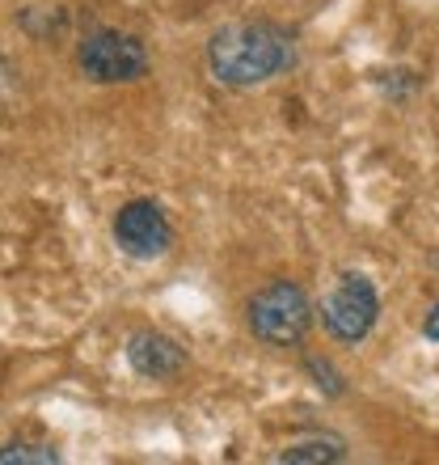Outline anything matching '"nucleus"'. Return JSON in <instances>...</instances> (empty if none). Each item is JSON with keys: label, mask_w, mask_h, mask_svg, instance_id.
<instances>
[{"label": "nucleus", "mask_w": 439, "mask_h": 465, "mask_svg": "<svg viewBox=\"0 0 439 465\" xmlns=\"http://www.w3.org/2000/svg\"><path fill=\"white\" fill-rule=\"evenodd\" d=\"M296 64V38L275 22H232L208 38V68L220 85L254 89Z\"/></svg>", "instance_id": "f257e3e1"}, {"label": "nucleus", "mask_w": 439, "mask_h": 465, "mask_svg": "<svg viewBox=\"0 0 439 465\" xmlns=\"http://www.w3.org/2000/svg\"><path fill=\"white\" fill-rule=\"evenodd\" d=\"M245 322H249L254 339H262L267 347H296V343H305L308 326H313V305H308L300 283L275 280L262 292L249 296Z\"/></svg>", "instance_id": "f03ea898"}, {"label": "nucleus", "mask_w": 439, "mask_h": 465, "mask_svg": "<svg viewBox=\"0 0 439 465\" xmlns=\"http://www.w3.org/2000/svg\"><path fill=\"white\" fill-rule=\"evenodd\" d=\"M380 318V296L367 275L342 271L329 296L321 301V326L329 331L334 343H364Z\"/></svg>", "instance_id": "7ed1b4c3"}, {"label": "nucleus", "mask_w": 439, "mask_h": 465, "mask_svg": "<svg viewBox=\"0 0 439 465\" xmlns=\"http://www.w3.org/2000/svg\"><path fill=\"white\" fill-rule=\"evenodd\" d=\"M76 64L93 85H127L148 73V47L127 30H93L81 38Z\"/></svg>", "instance_id": "20e7f679"}, {"label": "nucleus", "mask_w": 439, "mask_h": 465, "mask_svg": "<svg viewBox=\"0 0 439 465\" xmlns=\"http://www.w3.org/2000/svg\"><path fill=\"white\" fill-rule=\"evenodd\" d=\"M114 245H119L127 258H140V262H152L173 245V224L170 216L161 212V203L152 199H132L114 212Z\"/></svg>", "instance_id": "39448f33"}, {"label": "nucleus", "mask_w": 439, "mask_h": 465, "mask_svg": "<svg viewBox=\"0 0 439 465\" xmlns=\"http://www.w3.org/2000/svg\"><path fill=\"white\" fill-rule=\"evenodd\" d=\"M127 364L148 381H170L186 368V351L161 331H135L127 339Z\"/></svg>", "instance_id": "423d86ee"}, {"label": "nucleus", "mask_w": 439, "mask_h": 465, "mask_svg": "<svg viewBox=\"0 0 439 465\" xmlns=\"http://www.w3.org/2000/svg\"><path fill=\"white\" fill-rule=\"evenodd\" d=\"M346 457V449H342V440H334V436H326V440H305V444H292V449H283L279 461L288 465H300V461H342Z\"/></svg>", "instance_id": "0eeeda50"}, {"label": "nucleus", "mask_w": 439, "mask_h": 465, "mask_svg": "<svg viewBox=\"0 0 439 465\" xmlns=\"http://www.w3.org/2000/svg\"><path fill=\"white\" fill-rule=\"evenodd\" d=\"M305 372L313 377V385H317L326 398H342V393H346V381H342V372L329 364V360H317V355H308V360H305Z\"/></svg>", "instance_id": "6e6552de"}, {"label": "nucleus", "mask_w": 439, "mask_h": 465, "mask_svg": "<svg viewBox=\"0 0 439 465\" xmlns=\"http://www.w3.org/2000/svg\"><path fill=\"white\" fill-rule=\"evenodd\" d=\"M0 461L5 465H55L60 461V453L55 449H47V444H5V453H0Z\"/></svg>", "instance_id": "1a4fd4ad"}, {"label": "nucleus", "mask_w": 439, "mask_h": 465, "mask_svg": "<svg viewBox=\"0 0 439 465\" xmlns=\"http://www.w3.org/2000/svg\"><path fill=\"white\" fill-rule=\"evenodd\" d=\"M423 339H431V343H439V301L431 305V313L423 318Z\"/></svg>", "instance_id": "9d476101"}]
</instances>
